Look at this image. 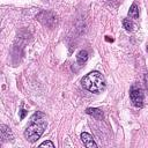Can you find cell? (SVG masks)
Instances as JSON below:
<instances>
[{
  "instance_id": "1",
  "label": "cell",
  "mask_w": 148,
  "mask_h": 148,
  "mask_svg": "<svg viewBox=\"0 0 148 148\" xmlns=\"http://www.w3.org/2000/svg\"><path fill=\"white\" fill-rule=\"evenodd\" d=\"M45 128H46L45 114L43 112L37 111L32 114V117L30 119V125L24 131V138L29 142L34 143L42 136Z\"/></svg>"
},
{
  "instance_id": "12",
  "label": "cell",
  "mask_w": 148,
  "mask_h": 148,
  "mask_svg": "<svg viewBox=\"0 0 148 148\" xmlns=\"http://www.w3.org/2000/svg\"><path fill=\"white\" fill-rule=\"evenodd\" d=\"M147 52H148V46H147Z\"/></svg>"
},
{
  "instance_id": "9",
  "label": "cell",
  "mask_w": 148,
  "mask_h": 148,
  "mask_svg": "<svg viewBox=\"0 0 148 148\" xmlns=\"http://www.w3.org/2000/svg\"><path fill=\"white\" fill-rule=\"evenodd\" d=\"M123 25H124V28H125L127 31H132L133 28H134V25H133V23L130 21V18H124V20H123Z\"/></svg>"
},
{
  "instance_id": "8",
  "label": "cell",
  "mask_w": 148,
  "mask_h": 148,
  "mask_svg": "<svg viewBox=\"0 0 148 148\" xmlns=\"http://www.w3.org/2000/svg\"><path fill=\"white\" fill-rule=\"evenodd\" d=\"M128 16H130L131 18H138V17H139V7H138V5H136L135 2L132 3V6L130 7Z\"/></svg>"
},
{
  "instance_id": "2",
  "label": "cell",
  "mask_w": 148,
  "mask_h": 148,
  "mask_svg": "<svg viewBox=\"0 0 148 148\" xmlns=\"http://www.w3.org/2000/svg\"><path fill=\"white\" fill-rule=\"evenodd\" d=\"M81 83H82L83 88H86L87 90H89L91 92H96V94L101 92L105 88L104 76L97 71H92V72L88 73L86 76H83L81 80Z\"/></svg>"
},
{
  "instance_id": "5",
  "label": "cell",
  "mask_w": 148,
  "mask_h": 148,
  "mask_svg": "<svg viewBox=\"0 0 148 148\" xmlns=\"http://www.w3.org/2000/svg\"><path fill=\"white\" fill-rule=\"evenodd\" d=\"M0 133H1V139L3 141H8L13 139V133L10 131V128L8 126H6L5 124L0 125Z\"/></svg>"
},
{
  "instance_id": "11",
  "label": "cell",
  "mask_w": 148,
  "mask_h": 148,
  "mask_svg": "<svg viewBox=\"0 0 148 148\" xmlns=\"http://www.w3.org/2000/svg\"><path fill=\"white\" fill-rule=\"evenodd\" d=\"M25 114H27V111H25L24 109H22V110H21V117H20V118L23 119V118L25 117Z\"/></svg>"
},
{
  "instance_id": "10",
  "label": "cell",
  "mask_w": 148,
  "mask_h": 148,
  "mask_svg": "<svg viewBox=\"0 0 148 148\" xmlns=\"http://www.w3.org/2000/svg\"><path fill=\"white\" fill-rule=\"evenodd\" d=\"M39 147H50V148H54V143H53L52 141L47 140V141H44V142H42V143L39 145Z\"/></svg>"
},
{
  "instance_id": "6",
  "label": "cell",
  "mask_w": 148,
  "mask_h": 148,
  "mask_svg": "<svg viewBox=\"0 0 148 148\" xmlns=\"http://www.w3.org/2000/svg\"><path fill=\"white\" fill-rule=\"evenodd\" d=\"M88 60V52L86 50H81L77 52L76 54V61L79 65H83L86 64V61Z\"/></svg>"
},
{
  "instance_id": "7",
  "label": "cell",
  "mask_w": 148,
  "mask_h": 148,
  "mask_svg": "<svg viewBox=\"0 0 148 148\" xmlns=\"http://www.w3.org/2000/svg\"><path fill=\"white\" fill-rule=\"evenodd\" d=\"M86 112L90 116H92L94 118L96 119H102L103 118V112L99 110V109H96V108H88L86 110Z\"/></svg>"
},
{
  "instance_id": "4",
  "label": "cell",
  "mask_w": 148,
  "mask_h": 148,
  "mask_svg": "<svg viewBox=\"0 0 148 148\" xmlns=\"http://www.w3.org/2000/svg\"><path fill=\"white\" fill-rule=\"evenodd\" d=\"M80 138H81V140H82L83 145H84L87 148H96V147H97V143L94 141L92 136H91L89 133L83 132V133H81Z\"/></svg>"
},
{
  "instance_id": "3",
  "label": "cell",
  "mask_w": 148,
  "mask_h": 148,
  "mask_svg": "<svg viewBox=\"0 0 148 148\" xmlns=\"http://www.w3.org/2000/svg\"><path fill=\"white\" fill-rule=\"evenodd\" d=\"M130 98L134 106L141 108L143 105V91L140 87L132 86L130 89Z\"/></svg>"
}]
</instances>
